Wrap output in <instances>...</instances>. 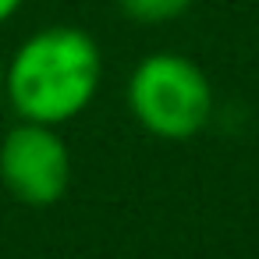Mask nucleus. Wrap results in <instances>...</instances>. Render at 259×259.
<instances>
[{
  "label": "nucleus",
  "instance_id": "1",
  "mask_svg": "<svg viewBox=\"0 0 259 259\" xmlns=\"http://www.w3.org/2000/svg\"><path fill=\"white\" fill-rule=\"evenodd\" d=\"M103 82V50L78 25H43L4 61V103L18 121L61 128L82 117Z\"/></svg>",
  "mask_w": 259,
  "mask_h": 259
},
{
  "label": "nucleus",
  "instance_id": "3",
  "mask_svg": "<svg viewBox=\"0 0 259 259\" xmlns=\"http://www.w3.org/2000/svg\"><path fill=\"white\" fill-rule=\"evenodd\" d=\"M0 185L32 209L61 202L71 185V153L61 128L36 121L11 124L0 139Z\"/></svg>",
  "mask_w": 259,
  "mask_h": 259
},
{
  "label": "nucleus",
  "instance_id": "6",
  "mask_svg": "<svg viewBox=\"0 0 259 259\" xmlns=\"http://www.w3.org/2000/svg\"><path fill=\"white\" fill-rule=\"evenodd\" d=\"M4 50H0V110H4Z\"/></svg>",
  "mask_w": 259,
  "mask_h": 259
},
{
  "label": "nucleus",
  "instance_id": "5",
  "mask_svg": "<svg viewBox=\"0 0 259 259\" xmlns=\"http://www.w3.org/2000/svg\"><path fill=\"white\" fill-rule=\"evenodd\" d=\"M22 8H25V0H0V29H4Z\"/></svg>",
  "mask_w": 259,
  "mask_h": 259
},
{
  "label": "nucleus",
  "instance_id": "2",
  "mask_svg": "<svg viewBox=\"0 0 259 259\" xmlns=\"http://www.w3.org/2000/svg\"><path fill=\"white\" fill-rule=\"evenodd\" d=\"M124 103L142 132L167 142H181L209 124L213 85L209 75L192 57L174 50H156L132 68Z\"/></svg>",
  "mask_w": 259,
  "mask_h": 259
},
{
  "label": "nucleus",
  "instance_id": "4",
  "mask_svg": "<svg viewBox=\"0 0 259 259\" xmlns=\"http://www.w3.org/2000/svg\"><path fill=\"white\" fill-rule=\"evenodd\" d=\"M195 0H117V11L139 25H167L192 11Z\"/></svg>",
  "mask_w": 259,
  "mask_h": 259
}]
</instances>
